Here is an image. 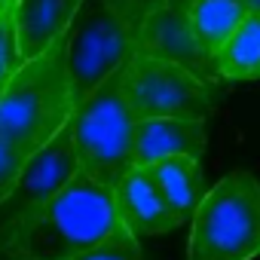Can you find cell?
Returning a JSON list of instances; mask_svg holds the SVG:
<instances>
[{
	"instance_id": "1",
	"label": "cell",
	"mask_w": 260,
	"mask_h": 260,
	"mask_svg": "<svg viewBox=\"0 0 260 260\" xmlns=\"http://www.w3.org/2000/svg\"><path fill=\"white\" fill-rule=\"evenodd\" d=\"M119 226L113 190L77 172L0 251V260H68L98 248Z\"/></svg>"
},
{
	"instance_id": "2",
	"label": "cell",
	"mask_w": 260,
	"mask_h": 260,
	"mask_svg": "<svg viewBox=\"0 0 260 260\" xmlns=\"http://www.w3.org/2000/svg\"><path fill=\"white\" fill-rule=\"evenodd\" d=\"M77 104L68 80L64 37L43 55L22 61L0 98V138L22 147L28 156L49 144L71 122Z\"/></svg>"
},
{
	"instance_id": "3",
	"label": "cell",
	"mask_w": 260,
	"mask_h": 260,
	"mask_svg": "<svg viewBox=\"0 0 260 260\" xmlns=\"http://www.w3.org/2000/svg\"><path fill=\"white\" fill-rule=\"evenodd\" d=\"M141 25L144 16L125 0H83L64 34L74 104H83L110 74L135 58Z\"/></svg>"
},
{
	"instance_id": "4",
	"label": "cell",
	"mask_w": 260,
	"mask_h": 260,
	"mask_svg": "<svg viewBox=\"0 0 260 260\" xmlns=\"http://www.w3.org/2000/svg\"><path fill=\"white\" fill-rule=\"evenodd\" d=\"M122 74H110L71 116L80 172L104 187H116L135 169V116L122 92Z\"/></svg>"
},
{
	"instance_id": "5",
	"label": "cell",
	"mask_w": 260,
	"mask_h": 260,
	"mask_svg": "<svg viewBox=\"0 0 260 260\" xmlns=\"http://www.w3.org/2000/svg\"><path fill=\"white\" fill-rule=\"evenodd\" d=\"M190 223L187 260H254L260 254V181L242 169L223 175Z\"/></svg>"
},
{
	"instance_id": "6",
	"label": "cell",
	"mask_w": 260,
	"mask_h": 260,
	"mask_svg": "<svg viewBox=\"0 0 260 260\" xmlns=\"http://www.w3.org/2000/svg\"><path fill=\"white\" fill-rule=\"evenodd\" d=\"M122 92L135 122L141 119H196L205 122L214 110L211 83L199 80L187 68L159 61L150 55H135L125 64Z\"/></svg>"
},
{
	"instance_id": "7",
	"label": "cell",
	"mask_w": 260,
	"mask_h": 260,
	"mask_svg": "<svg viewBox=\"0 0 260 260\" xmlns=\"http://www.w3.org/2000/svg\"><path fill=\"white\" fill-rule=\"evenodd\" d=\"M77 172H80V159H77V147H74V128L68 122L49 144H43L37 153L28 156L10 196L0 202V251L13 242V236L55 193H61L77 178Z\"/></svg>"
},
{
	"instance_id": "8",
	"label": "cell",
	"mask_w": 260,
	"mask_h": 260,
	"mask_svg": "<svg viewBox=\"0 0 260 260\" xmlns=\"http://www.w3.org/2000/svg\"><path fill=\"white\" fill-rule=\"evenodd\" d=\"M135 55H150V58H159V61H172L178 68H187L190 74H196L205 83H211L217 77L214 55H208L199 46L187 13L172 10L166 4L156 7L153 13H147V19L141 25V34H138V52Z\"/></svg>"
},
{
	"instance_id": "9",
	"label": "cell",
	"mask_w": 260,
	"mask_h": 260,
	"mask_svg": "<svg viewBox=\"0 0 260 260\" xmlns=\"http://www.w3.org/2000/svg\"><path fill=\"white\" fill-rule=\"evenodd\" d=\"M113 202L119 223L132 233L138 242L147 236H162L181 226V217L162 196L159 184L153 181L147 166H135L116 187H113Z\"/></svg>"
},
{
	"instance_id": "10",
	"label": "cell",
	"mask_w": 260,
	"mask_h": 260,
	"mask_svg": "<svg viewBox=\"0 0 260 260\" xmlns=\"http://www.w3.org/2000/svg\"><path fill=\"white\" fill-rule=\"evenodd\" d=\"M83 7V0H16L13 25L22 61L43 55L55 40H61Z\"/></svg>"
},
{
	"instance_id": "11",
	"label": "cell",
	"mask_w": 260,
	"mask_h": 260,
	"mask_svg": "<svg viewBox=\"0 0 260 260\" xmlns=\"http://www.w3.org/2000/svg\"><path fill=\"white\" fill-rule=\"evenodd\" d=\"M208 147L205 122L196 119H141L135 122V166H153L169 156L202 159Z\"/></svg>"
},
{
	"instance_id": "12",
	"label": "cell",
	"mask_w": 260,
	"mask_h": 260,
	"mask_svg": "<svg viewBox=\"0 0 260 260\" xmlns=\"http://www.w3.org/2000/svg\"><path fill=\"white\" fill-rule=\"evenodd\" d=\"M153 181L159 184L162 196L169 199V205L175 208V214L184 220H193L196 208L205 199V178H202V162L190 159V156H169L159 159L153 166H147Z\"/></svg>"
},
{
	"instance_id": "13",
	"label": "cell",
	"mask_w": 260,
	"mask_h": 260,
	"mask_svg": "<svg viewBox=\"0 0 260 260\" xmlns=\"http://www.w3.org/2000/svg\"><path fill=\"white\" fill-rule=\"evenodd\" d=\"M248 13L251 10L245 7V0H193V7L187 10V19L199 46L208 55H214L230 40V34L245 22Z\"/></svg>"
},
{
	"instance_id": "14",
	"label": "cell",
	"mask_w": 260,
	"mask_h": 260,
	"mask_svg": "<svg viewBox=\"0 0 260 260\" xmlns=\"http://www.w3.org/2000/svg\"><path fill=\"white\" fill-rule=\"evenodd\" d=\"M214 68L223 80H260V13H248L230 34L214 52Z\"/></svg>"
},
{
	"instance_id": "15",
	"label": "cell",
	"mask_w": 260,
	"mask_h": 260,
	"mask_svg": "<svg viewBox=\"0 0 260 260\" xmlns=\"http://www.w3.org/2000/svg\"><path fill=\"white\" fill-rule=\"evenodd\" d=\"M68 260H144V257H141L138 239L119 223L98 248H92L86 254H77V257H68Z\"/></svg>"
},
{
	"instance_id": "16",
	"label": "cell",
	"mask_w": 260,
	"mask_h": 260,
	"mask_svg": "<svg viewBox=\"0 0 260 260\" xmlns=\"http://www.w3.org/2000/svg\"><path fill=\"white\" fill-rule=\"evenodd\" d=\"M22 68V55L16 46V25H13V13L7 19H0V98H4L13 74Z\"/></svg>"
},
{
	"instance_id": "17",
	"label": "cell",
	"mask_w": 260,
	"mask_h": 260,
	"mask_svg": "<svg viewBox=\"0 0 260 260\" xmlns=\"http://www.w3.org/2000/svg\"><path fill=\"white\" fill-rule=\"evenodd\" d=\"M28 162V153L16 144H10L7 138H0V202H4L13 190V184L19 181L22 169Z\"/></svg>"
},
{
	"instance_id": "18",
	"label": "cell",
	"mask_w": 260,
	"mask_h": 260,
	"mask_svg": "<svg viewBox=\"0 0 260 260\" xmlns=\"http://www.w3.org/2000/svg\"><path fill=\"white\" fill-rule=\"evenodd\" d=\"M125 4H128V7H132L135 13H141V16L147 19V13H153L156 7H162V4H166V0H125Z\"/></svg>"
},
{
	"instance_id": "19",
	"label": "cell",
	"mask_w": 260,
	"mask_h": 260,
	"mask_svg": "<svg viewBox=\"0 0 260 260\" xmlns=\"http://www.w3.org/2000/svg\"><path fill=\"white\" fill-rule=\"evenodd\" d=\"M166 7H172V10H181V13H187V10L193 7V0H166Z\"/></svg>"
},
{
	"instance_id": "20",
	"label": "cell",
	"mask_w": 260,
	"mask_h": 260,
	"mask_svg": "<svg viewBox=\"0 0 260 260\" xmlns=\"http://www.w3.org/2000/svg\"><path fill=\"white\" fill-rule=\"evenodd\" d=\"M13 7H16V0H0V19H7L13 13Z\"/></svg>"
},
{
	"instance_id": "21",
	"label": "cell",
	"mask_w": 260,
	"mask_h": 260,
	"mask_svg": "<svg viewBox=\"0 0 260 260\" xmlns=\"http://www.w3.org/2000/svg\"><path fill=\"white\" fill-rule=\"evenodd\" d=\"M245 7H248L251 13H260V0H245Z\"/></svg>"
}]
</instances>
